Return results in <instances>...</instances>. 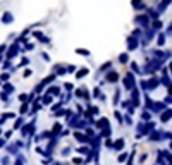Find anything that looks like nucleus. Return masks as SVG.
Instances as JSON below:
<instances>
[{
  "label": "nucleus",
  "instance_id": "obj_1",
  "mask_svg": "<svg viewBox=\"0 0 172 165\" xmlns=\"http://www.w3.org/2000/svg\"><path fill=\"white\" fill-rule=\"evenodd\" d=\"M9 21H12V16L11 14H5L4 16V22H9Z\"/></svg>",
  "mask_w": 172,
  "mask_h": 165
}]
</instances>
